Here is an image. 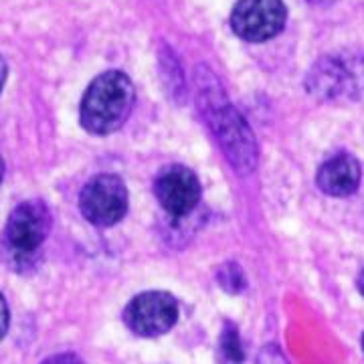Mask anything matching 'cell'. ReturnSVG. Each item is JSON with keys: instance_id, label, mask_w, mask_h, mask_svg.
Here are the masks:
<instances>
[{"instance_id": "cell-13", "label": "cell", "mask_w": 364, "mask_h": 364, "mask_svg": "<svg viewBox=\"0 0 364 364\" xmlns=\"http://www.w3.org/2000/svg\"><path fill=\"white\" fill-rule=\"evenodd\" d=\"M43 364H83L77 354H71V352H63V354H55L49 356Z\"/></svg>"}, {"instance_id": "cell-10", "label": "cell", "mask_w": 364, "mask_h": 364, "mask_svg": "<svg viewBox=\"0 0 364 364\" xmlns=\"http://www.w3.org/2000/svg\"><path fill=\"white\" fill-rule=\"evenodd\" d=\"M221 354L227 358V363L241 364L245 354H243V346H241V338L235 330V326L227 324L221 334Z\"/></svg>"}, {"instance_id": "cell-17", "label": "cell", "mask_w": 364, "mask_h": 364, "mask_svg": "<svg viewBox=\"0 0 364 364\" xmlns=\"http://www.w3.org/2000/svg\"><path fill=\"white\" fill-rule=\"evenodd\" d=\"M363 348H364V336H363Z\"/></svg>"}, {"instance_id": "cell-14", "label": "cell", "mask_w": 364, "mask_h": 364, "mask_svg": "<svg viewBox=\"0 0 364 364\" xmlns=\"http://www.w3.org/2000/svg\"><path fill=\"white\" fill-rule=\"evenodd\" d=\"M4 81H6V63H4V59L0 57V91L4 87Z\"/></svg>"}, {"instance_id": "cell-12", "label": "cell", "mask_w": 364, "mask_h": 364, "mask_svg": "<svg viewBox=\"0 0 364 364\" xmlns=\"http://www.w3.org/2000/svg\"><path fill=\"white\" fill-rule=\"evenodd\" d=\"M9 324H11V312H9L6 299L0 294V342L6 336V332H9Z\"/></svg>"}, {"instance_id": "cell-16", "label": "cell", "mask_w": 364, "mask_h": 364, "mask_svg": "<svg viewBox=\"0 0 364 364\" xmlns=\"http://www.w3.org/2000/svg\"><path fill=\"white\" fill-rule=\"evenodd\" d=\"M2 176H4V162H2V158H0V182H2Z\"/></svg>"}, {"instance_id": "cell-8", "label": "cell", "mask_w": 364, "mask_h": 364, "mask_svg": "<svg viewBox=\"0 0 364 364\" xmlns=\"http://www.w3.org/2000/svg\"><path fill=\"white\" fill-rule=\"evenodd\" d=\"M154 195L160 207L170 217L184 219L200 203V182L191 168L182 164H170L158 172L154 181Z\"/></svg>"}, {"instance_id": "cell-5", "label": "cell", "mask_w": 364, "mask_h": 364, "mask_svg": "<svg viewBox=\"0 0 364 364\" xmlns=\"http://www.w3.org/2000/svg\"><path fill=\"white\" fill-rule=\"evenodd\" d=\"M51 210L43 200L16 205L4 227V241L14 257H31L51 231Z\"/></svg>"}, {"instance_id": "cell-3", "label": "cell", "mask_w": 364, "mask_h": 364, "mask_svg": "<svg viewBox=\"0 0 364 364\" xmlns=\"http://www.w3.org/2000/svg\"><path fill=\"white\" fill-rule=\"evenodd\" d=\"M310 95L324 102L358 97L364 91V61L352 55H330L320 59L306 77Z\"/></svg>"}, {"instance_id": "cell-1", "label": "cell", "mask_w": 364, "mask_h": 364, "mask_svg": "<svg viewBox=\"0 0 364 364\" xmlns=\"http://www.w3.org/2000/svg\"><path fill=\"white\" fill-rule=\"evenodd\" d=\"M198 100L203 107L200 112L207 117L208 126L229 164L239 174H249L257 164V144L247 122L227 102L225 93L219 87V81L215 77H200Z\"/></svg>"}, {"instance_id": "cell-9", "label": "cell", "mask_w": 364, "mask_h": 364, "mask_svg": "<svg viewBox=\"0 0 364 364\" xmlns=\"http://www.w3.org/2000/svg\"><path fill=\"white\" fill-rule=\"evenodd\" d=\"M363 178V168L352 154H336L328 158L318 170L316 182L328 196H350L356 193Z\"/></svg>"}, {"instance_id": "cell-15", "label": "cell", "mask_w": 364, "mask_h": 364, "mask_svg": "<svg viewBox=\"0 0 364 364\" xmlns=\"http://www.w3.org/2000/svg\"><path fill=\"white\" fill-rule=\"evenodd\" d=\"M356 286H358V291L364 296V272H360L358 275V282H356Z\"/></svg>"}, {"instance_id": "cell-2", "label": "cell", "mask_w": 364, "mask_h": 364, "mask_svg": "<svg viewBox=\"0 0 364 364\" xmlns=\"http://www.w3.org/2000/svg\"><path fill=\"white\" fill-rule=\"evenodd\" d=\"M134 107V85L122 71H105L93 79L81 100V126L93 136L119 130Z\"/></svg>"}, {"instance_id": "cell-7", "label": "cell", "mask_w": 364, "mask_h": 364, "mask_svg": "<svg viewBox=\"0 0 364 364\" xmlns=\"http://www.w3.org/2000/svg\"><path fill=\"white\" fill-rule=\"evenodd\" d=\"M286 21L287 9L282 0H237L231 11V28L249 43L273 39Z\"/></svg>"}, {"instance_id": "cell-11", "label": "cell", "mask_w": 364, "mask_h": 364, "mask_svg": "<svg viewBox=\"0 0 364 364\" xmlns=\"http://www.w3.org/2000/svg\"><path fill=\"white\" fill-rule=\"evenodd\" d=\"M219 284L225 291H241L245 287V277H243V272L235 265V263H227L225 267L219 269Z\"/></svg>"}, {"instance_id": "cell-4", "label": "cell", "mask_w": 364, "mask_h": 364, "mask_svg": "<svg viewBox=\"0 0 364 364\" xmlns=\"http://www.w3.org/2000/svg\"><path fill=\"white\" fill-rule=\"evenodd\" d=\"M81 215L95 227H112L128 210V188L116 174H97L87 181L79 196Z\"/></svg>"}, {"instance_id": "cell-6", "label": "cell", "mask_w": 364, "mask_h": 364, "mask_svg": "<svg viewBox=\"0 0 364 364\" xmlns=\"http://www.w3.org/2000/svg\"><path fill=\"white\" fill-rule=\"evenodd\" d=\"M178 320V301L166 291H144L124 310V322L132 334L154 338L166 334Z\"/></svg>"}]
</instances>
